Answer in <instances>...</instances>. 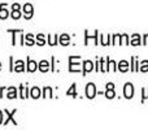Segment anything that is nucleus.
<instances>
[{
  "instance_id": "nucleus-1",
  "label": "nucleus",
  "mask_w": 148,
  "mask_h": 130,
  "mask_svg": "<svg viewBox=\"0 0 148 130\" xmlns=\"http://www.w3.org/2000/svg\"><path fill=\"white\" fill-rule=\"evenodd\" d=\"M95 95H96V87L94 83H88L86 86V96L88 99H94Z\"/></svg>"
},
{
  "instance_id": "nucleus-2",
  "label": "nucleus",
  "mask_w": 148,
  "mask_h": 130,
  "mask_svg": "<svg viewBox=\"0 0 148 130\" xmlns=\"http://www.w3.org/2000/svg\"><path fill=\"white\" fill-rule=\"evenodd\" d=\"M123 95L126 99H131L134 96V86L131 83H126L123 87Z\"/></svg>"
},
{
  "instance_id": "nucleus-3",
  "label": "nucleus",
  "mask_w": 148,
  "mask_h": 130,
  "mask_svg": "<svg viewBox=\"0 0 148 130\" xmlns=\"http://www.w3.org/2000/svg\"><path fill=\"white\" fill-rule=\"evenodd\" d=\"M23 12H25V18L26 20H30V18L33 17V5H31L30 3L25 4L23 5Z\"/></svg>"
},
{
  "instance_id": "nucleus-4",
  "label": "nucleus",
  "mask_w": 148,
  "mask_h": 130,
  "mask_svg": "<svg viewBox=\"0 0 148 130\" xmlns=\"http://www.w3.org/2000/svg\"><path fill=\"white\" fill-rule=\"evenodd\" d=\"M4 112L7 113L8 116H7V120H5L3 124H4V125H7V124L9 122V121H12V124H13V125H17V122H16V120H13V115H14V113H16V109H14V111H12V112H8V111L5 109Z\"/></svg>"
},
{
  "instance_id": "nucleus-5",
  "label": "nucleus",
  "mask_w": 148,
  "mask_h": 130,
  "mask_svg": "<svg viewBox=\"0 0 148 130\" xmlns=\"http://www.w3.org/2000/svg\"><path fill=\"white\" fill-rule=\"evenodd\" d=\"M84 64V68H83V74H87L88 72H91L92 69H94V63L90 61V60H86V61L83 63Z\"/></svg>"
},
{
  "instance_id": "nucleus-6",
  "label": "nucleus",
  "mask_w": 148,
  "mask_h": 130,
  "mask_svg": "<svg viewBox=\"0 0 148 130\" xmlns=\"http://www.w3.org/2000/svg\"><path fill=\"white\" fill-rule=\"evenodd\" d=\"M8 17L7 4H0V20H5Z\"/></svg>"
},
{
  "instance_id": "nucleus-7",
  "label": "nucleus",
  "mask_w": 148,
  "mask_h": 130,
  "mask_svg": "<svg viewBox=\"0 0 148 130\" xmlns=\"http://www.w3.org/2000/svg\"><path fill=\"white\" fill-rule=\"evenodd\" d=\"M7 96H8V99H14V98H17V89H16V87H9Z\"/></svg>"
},
{
  "instance_id": "nucleus-8",
  "label": "nucleus",
  "mask_w": 148,
  "mask_h": 130,
  "mask_svg": "<svg viewBox=\"0 0 148 130\" xmlns=\"http://www.w3.org/2000/svg\"><path fill=\"white\" fill-rule=\"evenodd\" d=\"M13 70H14V72H23V70H25V66H23V61H22V60L16 61V65H14V68H13Z\"/></svg>"
},
{
  "instance_id": "nucleus-9",
  "label": "nucleus",
  "mask_w": 148,
  "mask_h": 130,
  "mask_svg": "<svg viewBox=\"0 0 148 130\" xmlns=\"http://www.w3.org/2000/svg\"><path fill=\"white\" fill-rule=\"evenodd\" d=\"M48 69H49V63L47 61V60L40 61V64H39V70L40 72H47Z\"/></svg>"
},
{
  "instance_id": "nucleus-10",
  "label": "nucleus",
  "mask_w": 148,
  "mask_h": 130,
  "mask_svg": "<svg viewBox=\"0 0 148 130\" xmlns=\"http://www.w3.org/2000/svg\"><path fill=\"white\" fill-rule=\"evenodd\" d=\"M36 69H38V64H36L35 61H33V60H29V63H27V70L29 72H35Z\"/></svg>"
},
{
  "instance_id": "nucleus-11",
  "label": "nucleus",
  "mask_w": 148,
  "mask_h": 130,
  "mask_svg": "<svg viewBox=\"0 0 148 130\" xmlns=\"http://www.w3.org/2000/svg\"><path fill=\"white\" fill-rule=\"evenodd\" d=\"M69 41H70V38H69V35H66V34H62V35L60 36V43H61L62 46H68V44H69Z\"/></svg>"
},
{
  "instance_id": "nucleus-12",
  "label": "nucleus",
  "mask_w": 148,
  "mask_h": 130,
  "mask_svg": "<svg viewBox=\"0 0 148 130\" xmlns=\"http://www.w3.org/2000/svg\"><path fill=\"white\" fill-rule=\"evenodd\" d=\"M30 94H31V98L38 99V98L40 96V90H39L38 87H33V89H31V91H30Z\"/></svg>"
},
{
  "instance_id": "nucleus-13",
  "label": "nucleus",
  "mask_w": 148,
  "mask_h": 130,
  "mask_svg": "<svg viewBox=\"0 0 148 130\" xmlns=\"http://www.w3.org/2000/svg\"><path fill=\"white\" fill-rule=\"evenodd\" d=\"M118 69H120L121 72H127V69H129V63L125 61V60H122V61L118 64Z\"/></svg>"
},
{
  "instance_id": "nucleus-14",
  "label": "nucleus",
  "mask_w": 148,
  "mask_h": 130,
  "mask_svg": "<svg viewBox=\"0 0 148 130\" xmlns=\"http://www.w3.org/2000/svg\"><path fill=\"white\" fill-rule=\"evenodd\" d=\"M131 44H133V46H139V44H140V36H139L138 34H134V35H133Z\"/></svg>"
},
{
  "instance_id": "nucleus-15",
  "label": "nucleus",
  "mask_w": 148,
  "mask_h": 130,
  "mask_svg": "<svg viewBox=\"0 0 148 130\" xmlns=\"http://www.w3.org/2000/svg\"><path fill=\"white\" fill-rule=\"evenodd\" d=\"M20 92H21V95L20 96L22 98V99H25V98H27V87H25L23 85H21L20 86Z\"/></svg>"
},
{
  "instance_id": "nucleus-16",
  "label": "nucleus",
  "mask_w": 148,
  "mask_h": 130,
  "mask_svg": "<svg viewBox=\"0 0 148 130\" xmlns=\"http://www.w3.org/2000/svg\"><path fill=\"white\" fill-rule=\"evenodd\" d=\"M66 95H70V96H73V98H75V96H77V92H75V83H73V85H72V87H70V89L68 90Z\"/></svg>"
},
{
  "instance_id": "nucleus-17",
  "label": "nucleus",
  "mask_w": 148,
  "mask_h": 130,
  "mask_svg": "<svg viewBox=\"0 0 148 130\" xmlns=\"http://www.w3.org/2000/svg\"><path fill=\"white\" fill-rule=\"evenodd\" d=\"M105 96H107L108 99H113V98L116 96L114 90L113 89H107V91H105Z\"/></svg>"
},
{
  "instance_id": "nucleus-18",
  "label": "nucleus",
  "mask_w": 148,
  "mask_h": 130,
  "mask_svg": "<svg viewBox=\"0 0 148 130\" xmlns=\"http://www.w3.org/2000/svg\"><path fill=\"white\" fill-rule=\"evenodd\" d=\"M25 39H26L25 43L27 44V46H33V44L35 43V42H34V39H33V35H31V34H27V35L25 36Z\"/></svg>"
},
{
  "instance_id": "nucleus-19",
  "label": "nucleus",
  "mask_w": 148,
  "mask_h": 130,
  "mask_svg": "<svg viewBox=\"0 0 148 130\" xmlns=\"http://www.w3.org/2000/svg\"><path fill=\"white\" fill-rule=\"evenodd\" d=\"M108 70H112V72H114L116 70V63L113 61V60H109L108 59Z\"/></svg>"
},
{
  "instance_id": "nucleus-20",
  "label": "nucleus",
  "mask_w": 148,
  "mask_h": 130,
  "mask_svg": "<svg viewBox=\"0 0 148 130\" xmlns=\"http://www.w3.org/2000/svg\"><path fill=\"white\" fill-rule=\"evenodd\" d=\"M36 41H38L36 43H38L39 46H44V43H46V41H44V36L42 35V34H39V35L36 36Z\"/></svg>"
},
{
  "instance_id": "nucleus-21",
  "label": "nucleus",
  "mask_w": 148,
  "mask_h": 130,
  "mask_svg": "<svg viewBox=\"0 0 148 130\" xmlns=\"http://www.w3.org/2000/svg\"><path fill=\"white\" fill-rule=\"evenodd\" d=\"M20 17H21L20 9H18V10H12V18H13V20H18Z\"/></svg>"
},
{
  "instance_id": "nucleus-22",
  "label": "nucleus",
  "mask_w": 148,
  "mask_h": 130,
  "mask_svg": "<svg viewBox=\"0 0 148 130\" xmlns=\"http://www.w3.org/2000/svg\"><path fill=\"white\" fill-rule=\"evenodd\" d=\"M140 70H142V72H148V61H147V60H146V61L142 63V65H140Z\"/></svg>"
},
{
  "instance_id": "nucleus-23",
  "label": "nucleus",
  "mask_w": 148,
  "mask_h": 130,
  "mask_svg": "<svg viewBox=\"0 0 148 130\" xmlns=\"http://www.w3.org/2000/svg\"><path fill=\"white\" fill-rule=\"evenodd\" d=\"M47 94H48L49 98H52V89L51 87H46V89H44V96H46Z\"/></svg>"
},
{
  "instance_id": "nucleus-24",
  "label": "nucleus",
  "mask_w": 148,
  "mask_h": 130,
  "mask_svg": "<svg viewBox=\"0 0 148 130\" xmlns=\"http://www.w3.org/2000/svg\"><path fill=\"white\" fill-rule=\"evenodd\" d=\"M143 92H144V95H143V99L142 100H144V99L148 98V89H143Z\"/></svg>"
},
{
  "instance_id": "nucleus-25",
  "label": "nucleus",
  "mask_w": 148,
  "mask_h": 130,
  "mask_svg": "<svg viewBox=\"0 0 148 130\" xmlns=\"http://www.w3.org/2000/svg\"><path fill=\"white\" fill-rule=\"evenodd\" d=\"M20 4H13L12 5V10H18V9H20Z\"/></svg>"
},
{
  "instance_id": "nucleus-26",
  "label": "nucleus",
  "mask_w": 148,
  "mask_h": 130,
  "mask_svg": "<svg viewBox=\"0 0 148 130\" xmlns=\"http://www.w3.org/2000/svg\"><path fill=\"white\" fill-rule=\"evenodd\" d=\"M122 39H123V43H125V44H129V38H127V35H122Z\"/></svg>"
},
{
  "instance_id": "nucleus-27",
  "label": "nucleus",
  "mask_w": 148,
  "mask_h": 130,
  "mask_svg": "<svg viewBox=\"0 0 148 130\" xmlns=\"http://www.w3.org/2000/svg\"><path fill=\"white\" fill-rule=\"evenodd\" d=\"M143 44H148V34H146V35H144V42H143Z\"/></svg>"
},
{
  "instance_id": "nucleus-28",
  "label": "nucleus",
  "mask_w": 148,
  "mask_h": 130,
  "mask_svg": "<svg viewBox=\"0 0 148 130\" xmlns=\"http://www.w3.org/2000/svg\"><path fill=\"white\" fill-rule=\"evenodd\" d=\"M107 89H114V85L113 83H107Z\"/></svg>"
},
{
  "instance_id": "nucleus-29",
  "label": "nucleus",
  "mask_w": 148,
  "mask_h": 130,
  "mask_svg": "<svg viewBox=\"0 0 148 130\" xmlns=\"http://www.w3.org/2000/svg\"><path fill=\"white\" fill-rule=\"evenodd\" d=\"M1 124H3V112L0 111V125H1Z\"/></svg>"
},
{
  "instance_id": "nucleus-30",
  "label": "nucleus",
  "mask_w": 148,
  "mask_h": 130,
  "mask_svg": "<svg viewBox=\"0 0 148 130\" xmlns=\"http://www.w3.org/2000/svg\"><path fill=\"white\" fill-rule=\"evenodd\" d=\"M3 91H4V87H1V89H0V98L3 96V95H1V94H3Z\"/></svg>"
},
{
  "instance_id": "nucleus-31",
  "label": "nucleus",
  "mask_w": 148,
  "mask_h": 130,
  "mask_svg": "<svg viewBox=\"0 0 148 130\" xmlns=\"http://www.w3.org/2000/svg\"><path fill=\"white\" fill-rule=\"evenodd\" d=\"M0 69H1V63H0Z\"/></svg>"
}]
</instances>
